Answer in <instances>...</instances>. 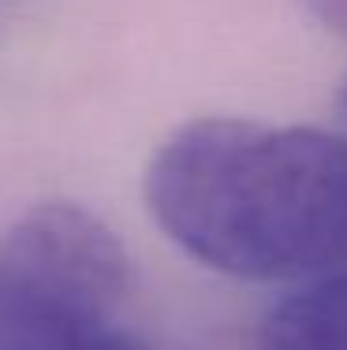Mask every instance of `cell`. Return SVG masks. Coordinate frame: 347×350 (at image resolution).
Listing matches in <instances>:
<instances>
[{
  "label": "cell",
  "mask_w": 347,
  "mask_h": 350,
  "mask_svg": "<svg viewBox=\"0 0 347 350\" xmlns=\"http://www.w3.org/2000/svg\"><path fill=\"white\" fill-rule=\"evenodd\" d=\"M146 205L187 257L231 280L310 283L347 269V138L205 116L146 164Z\"/></svg>",
  "instance_id": "obj_1"
},
{
  "label": "cell",
  "mask_w": 347,
  "mask_h": 350,
  "mask_svg": "<svg viewBox=\"0 0 347 350\" xmlns=\"http://www.w3.org/2000/svg\"><path fill=\"white\" fill-rule=\"evenodd\" d=\"M127 295V250L86 205L38 202L0 231V350L112 324Z\"/></svg>",
  "instance_id": "obj_2"
},
{
  "label": "cell",
  "mask_w": 347,
  "mask_h": 350,
  "mask_svg": "<svg viewBox=\"0 0 347 350\" xmlns=\"http://www.w3.org/2000/svg\"><path fill=\"white\" fill-rule=\"evenodd\" d=\"M258 350H347V269L280 298L261 321Z\"/></svg>",
  "instance_id": "obj_3"
},
{
  "label": "cell",
  "mask_w": 347,
  "mask_h": 350,
  "mask_svg": "<svg viewBox=\"0 0 347 350\" xmlns=\"http://www.w3.org/2000/svg\"><path fill=\"white\" fill-rule=\"evenodd\" d=\"M30 350H150V347L138 336H131L120 321H112V324H97V328H79V332H68V336H56Z\"/></svg>",
  "instance_id": "obj_4"
},
{
  "label": "cell",
  "mask_w": 347,
  "mask_h": 350,
  "mask_svg": "<svg viewBox=\"0 0 347 350\" xmlns=\"http://www.w3.org/2000/svg\"><path fill=\"white\" fill-rule=\"evenodd\" d=\"M303 8L318 23H325L333 34L347 38V0H303Z\"/></svg>",
  "instance_id": "obj_5"
},
{
  "label": "cell",
  "mask_w": 347,
  "mask_h": 350,
  "mask_svg": "<svg viewBox=\"0 0 347 350\" xmlns=\"http://www.w3.org/2000/svg\"><path fill=\"white\" fill-rule=\"evenodd\" d=\"M344 101H347V94H344Z\"/></svg>",
  "instance_id": "obj_6"
}]
</instances>
